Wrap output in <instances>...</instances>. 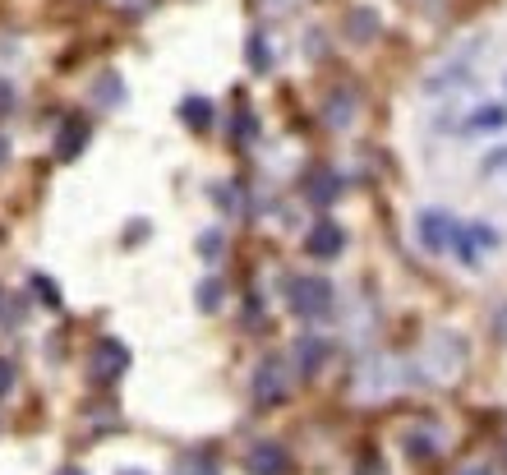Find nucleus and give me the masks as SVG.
<instances>
[{
    "instance_id": "6ab92c4d",
    "label": "nucleus",
    "mask_w": 507,
    "mask_h": 475,
    "mask_svg": "<svg viewBox=\"0 0 507 475\" xmlns=\"http://www.w3.org/2000/svg\"><path fill=\"white\" fill-rule=\"evenodd\" d=\"M222 250H226V235L222 231H204L199 235V254L204 259H222Z\"/></svg>"
},
{
    "instance_id": "0eeeda50",
    "label": "nucleus",
    "mask_w": 507,
    "mask_h": 475,
    "mask_svg": "<svg viewBox=\"0 0 507 475\" xmlns=\"http://www.w3.org/2000/svg\"><path fill=\"white\" fill-rule=\"evenodd\" d=\"M245 466H249V475H286L291 457H286L282 443H254L249 457H245Z\"/></svg>"
},
{
    "instance_id": "ddd939ff",
    "label": "nucleus",
    "mask_w": 507,
    "mask_h": 475,
    "mask_svg": "<svg viewBox=\"0 0 507 475\" xmlns=\"http://www.w3.org/2000/svg\"><path fill=\"white\" fill-rule=\"evenodd\" d=\"M304 194H309V199H314L319 208H328V204L337 199V194H341V180H337V171H314V176L304 180Z\"/></svg>"
},
{
    "instance_id": "4be33fe9",
    "label": "nucleus",
    "mask_w": 507,
    "mask_h": 475,
    "mask_svg": "<svg viewBox=\"0 0 507 475\" xmlns=\"http://www.w3.org/2000/svg\"><path fill=\"white\" fill-rule=\"evenodd\" d=\"M484 171H489V176L507 171V148H498V152H489V157H484Z\"/></svg>"
},
{
    "instance_id": "2eb2a0df",
    "label": "nucleus",
    "mask_w": 507,
    "mask_h": 475,
    "mask_svg": "<svg viewBox=\"0 0 507 475\" xmlns=\"http://www.w3.org/2000/svg\"><path fill=\"white\" fill-rule=\"evenodd\" d=\"M346 37L350 42H374L378 37V14L374 10H350L346 14Z\"/></svg>"
},
{
    "instance_id": "f3484780",
    "label": "nucleus",
    "mask_w": 507,
    "mask_h": 475,
    "mask_svg": "<svg viewBox=\"0 0 507 475\" xmlns=\"http://www.w3.org/2000/svg\"><path fill=\"white\" fill-rule=\"evenodd\" d=\"M249 69L254 74H267L272 69V42H267V32H254L249 37Z\"/></svg>"
},
{
    "instance_id": "7ed1b4c3",
    "label": "nucleus",
    "mask_w": 507,
    "mask_h": 475,
    "mask_svg": "<svg viewBox=\"0 0 507 475\" xmlns=\"http://www.w3.org/2000/svg\"><path fill=\"white\" fill-rule=\"evenodd\" d=\"M291 392V365L282 355H263L258 370H254V402L258 406H282Z\"/></svg>"
},
{
    "instance_id": "a878e982",
    "label": "nucleus",
    "mask_w": 507,
    "mask_h": 475,
    "mask_svg": "<svg viewBox=\"0 0 507 475\" xmlns=\"http://www.w3.org/2000/svg\"><path fill=\"white\" fill-rule=\"evenodd\" d=\"M498 337H502V342H507V309H502V314H498Z\"/></svg>"
},
{
    "instance_id": "20e7f679",
    "label": "nucleus",
    "mask_w": 507,
    "mask_h": 475,
    "mask_svg": "<svg viewBox=\"0 0 507 475\" xmlns=\"http://www.w3.org/2000/svg\"><path fill=\"white\" fill-rule=\"evenodd\" d=\"M415 231H420V245H424L429 254L457 250V241H461V222H457L448 208H424L420 222H415Z\"/></svg>"
},
{
    "instance_id": "9b49d317",
    "label": "nucleus",
    "mask_w": 507,
    "mask_h": 475,
    "mask_svg": "<svg viewBox=\"0 0 507 475\" xmlns=\"http://www.w3.org/2000/svg\"><path fill=\"white\" fill-rule=\"evenodd\" d=\"M507 125V111L502 106H493V102H480L471 115H466V134H493V130H502Z\"/></svg>"
},
{
    "instance_id": "f03ea898",
    "label": "nucleus",
    "mask_w": 507,
    "mask_h": 475,
    "mask_svg": "<svg viewBox=\"0 0 507 475\" xmlns=\"http://www.w3.org/2000/svg\"><path fill=\"white\" fill-rule=\"evenodd\" d=\"M480 51H484V37H466V42H461V47H457V51L434 69V74H429V84H424V88H429V93H439V88H443V93H452V88H461L466 78H471V69H475Z\"/></svg>"
},
{
    "instance_id": "aec40b11",
    "label": "nucleus",
    "mask_w": 507,
    "mask_h": 475,
    "mask_svg": "<svg viewBox=\"0 0 507 475\" xmlns=\"http://www.w3.org/2000/svg\"><path fill=\"white\" fill-rule=\"evenodd\" d=\"M176 475H217V466H213L208 457H185V461L176 466Z\"/></svg>"
},
{
    "instance_id": "423d86ee",
    "label": "nucleus",
    "mask_w": 507,
    "mask_h": 475,
    "mask_svg": "<svg viewBox=\"0 0 507 475\" xmlns=\"http://www.w3.org/2000/svg\"><path fill=\"white\" fill-rule=\"evenodd\" d=\"M304 250L314 254V259H337V254L346 250V231H341V226H337L332 217H323V222H319L314 231L304 235Z\"/></svg>"
},
{
    "instance_id": "5701e85b",
    "label": "nucleus",
    "mask_w": 507,
    "mask_h": 475,
    "mask_svg": "<svg viewBox=\"0 0 507 475\" xmlns=\"http://www.w3.org/2000/svg\"><path fill=\"white\" fill-rule=\"evenodd\" d=\"M10 388H14V365H10V361H0V397H5Z\"/></svg>"
},
{
    "instance_id": "cd10ccee",
    "label": "nucleus",
    "mask_w": 507,
    "mask_h": 475,
    "mask_svg": "<svg viewBox=\"0 0 507 475\" xmlns=\"http://www.w3.org/2000/svg\"><path fill=\"white\" fill-rule=\"evenodd\" d=\"M60 475H84V470H74V466H65V470H60Z\"/></svg>"
},
{
    "instance_id": "f257e3e1",
    "label": "nucleus",
    "mask_w": 507,
    "mask_h": 475,
    "mask_svg": "<svg viewBox=\"0 0 507 475\" xmlns=\"http://www.w3.org/2000/svg\"><path fill=\"white\" fill-rule=\"evenodd\" d=\"M286 305H291V314H300V319H328L332 305H337V291H332L328 277L300 272V277H286Z\"/></svg>"
},
{
    "instance_id": "b1692460",
    "label": "nucleus",
    "mask_w": 507,
    "mask_h": 475,
    "mask_svg": "<svg viewBox=\"0 0 507 475\" xmlns=\"http://www.w3.org/2000/svg\"><path fill=\"white\" fill-rule=\"evenodd\" d=\"M10 106H14V88L5 84V78H0V115H5Z\"/></svg>"
},
{
    "instance_id": "9d476101",
    "label": "nucleus",
    "mask_w": 507,
    "mask_h": 475,
    "mask_svg": "<svg viewBox=\"0 0 507 475\" xmlns=\"http://www.w3.org/2000/svg\"><path fill=\"white\" fill-rule=\"evenodd\" d=\"M328 355H332V346H328L323 337H300V342H295V370H300L304 379H314V374L323 370Z\"/></svg>"
},
{
    "instance_id": "a211bd4d",
    "label": "nucleus",
    "mask_w": 507,
    "mask_h": 475,
    "mask_svg": "<svg viewBox=\"0 0 507 475\" xmlns=\"http://www.w3.org/2000/svg\"><path fill=\"white\" fill-rule=\"evenodd\" d=\"M222 296H226L222 277H208V282H199V309H217V305H222Z\"/></svg>"
},
{
    "instance_id": "393cba45",
    "label": "nucleus",
    "mask_w": 507,
    "mask_h": 475,
    "mask_svg": "<svg viewBox=\"0 0 507 475\" xmlns=\"http://www.w3.org/2000/svg\"><path fill=\"white\" fill-rule=\"evenodd\" d=\"M461 475H493V470H489V466H466Z\"/></svg>"
},
{
    "instance_id": "6e6552de",
    "label": "nucleus",
    "mask_w": 507,
    "mask_h": 475,
    "mask_svg": "<svg viewBox=\"0 0 507 475\" xmlns=\"http://www.w3.org/2000/svg\"><path fill=\"white\" fill-rule=\"evenodd\" d=\"M457 250H461V259H466V263H475L480 254L498 250V231H493V226H484V222H475V226H461V241H457Z\"/></svg>"
},
{
    "instance_id": "39448f33",
    "label": "nucleus",
    "mask_w": 507,
    "mask_h": 475,
    "mask_svg": "<svg viewBox=\"0 0 507 475\" xmlns=\"http://www.w3.org/2000/svg\"><path fill=\"white\" fill-rule=\"evenodd\" d=\"M130 370V351L121 346V342H97V351H93V379L97 383H111V379H121Z\"/></svg>"
},
{
    "instance_id": "412c9836",
    "label": "nucleus",
    "mask_w": 507,
    "mask_h": 475,
    "mask_svg": "<svg viewBox=\"0 0 507 475\" xmlns=\"http://www.w3.org/2000/svg\"><path fill=\"white\" fill-rule=\"evenodd\" d=\"M254 134H258L254 115H249V111H240V115H236V139H240V143H254Z\"/></svg>"
},
{
    "instance_id": "c85d7f7f",
    "label": "nucleus",
    "mask_w": 507,
    "mask_h": 475,
    "mask_svg": "<svg viewBox=\"0 0 507 475\" xmlns=\"http://www.w3.org/2000/svg\"><path fill=\"white\" fill-rule=\"evenodd\" d=\"M125 475H139V470H125Z\"/></svg>"
},
{
    "instance_id": "bb28decb",
    "label": "nucleus",
    "mask_w": 507,
    "mask_h": 475,
    "mask_svg": "<svg viewBox=\"0 0 507 475\" xmlns=\"http://www.w3.org/2000/svg\"><path fill=\"white\" fill-rule=\"evenodd\" d=\"M5 157H10V139H5V134H0V162H5Z\"/></svg>"
},
{
    "instance_id": "dca6fc26",
    "label": "nucleus",
    "mask_w": 507,
    "mask_h": 475,
    "mask_svg": "<svg viewBox=\"0 0 507 475\" xmlns=\"http://www.w3.org/2000/svg\"><path fill=\"white\" fill-rule=\"evenodd\" d=\"M93 102L97 106H121L125 102V78L121 74H102L93 84Z\"/></svg>"
},
{
    "instance_id": "1a4fd4ad",
    "label": "nucleus",
    "mask_w": 507,
    "mask_h": 475,
    "mask_svg": "<svg viewBox=\"0 0 507 475\" xmlns=\"http://www.w3.org/2000/svg\"><path fill=\"white\" fill-rule=\"evenodd\" d=\"M360 115V102H356V88H337V93H328V106H323V121L332 125V130H346L350 121Z\"/></svg>"
},
{
    "instance_id": "f8f14e48",
    "label": "nucleus",
    "mask_w": 507,
    "mask_h": 475,
    "mask_svg": "<svg viewBox=\"0 0 507 475\" xmlns=\"http://www.w3.org/2000/svg\"><path fill=\"white\" fill-rule=\"evenodd\" d=\"M84 143H88V121H84V115H79V121H65L60 139H56V157H60V162H69V157L84 152Z\"/></svg>"
},
{
    "instance_id": "4468645a",
    "label": "nucleus",
    "mask_w": 507,
    "mask_h": 475,
    "mask_svg": "<svg viewBox=\"0 0 507 475\" xmlns=\"http://www.w3.org/2000/svg\"><path fill=\"white\" fill-rule=\"evenodd\" d=\"M176 115H180L189 130H208V125H213V102H208V97H185V102L176 106Z\"/></svg>"
}]
</instances>
